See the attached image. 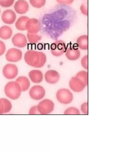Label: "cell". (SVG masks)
Listing matches in <instances>:
<instances>
[{
    "label": "cell",
    "mask_w": 135,
    "mask_h": 152,
    "mask_svg": "<svg viewBox=\"0 0 135 152\" xmlns=\"http://www.w3.org/2000/svg\"><path fill=\"white\" fill-rule=\"evenodd\" d=\"M16 81L19 84L22 91H27L30 86V82L27 77L20 76L16 80Z\"/></svg>",
    "instance_id": "19"
},
{
    "label": "cell",
    "mask_w": 135,
    "mask_h": 152,
    "mask_svg": "<svg viewBox=\"0 0 135 152\" xmlns=\"http://www.w3.org/2000/svg\"><path fill=\"white\" fill-rule=\"evenodd\" d=\"M4 90L7 97L13 100L18 99L22 92L20 86L16 81L7 83L4 87Z\"/></svg>",
    "instance_id": "2"
},
{
    "label": "cell",
    "mask_w": 135,
    "mask_h": 152,
    "mask_svg": "<svg viewBox=\"0 0 135 152\" xmlns=\"http://www.w3.org/2000/svg\"><path fill=\"white\" fill-rule=\"evenodd\" d=\"M81 64L82 67L85 69L88 70V55L84 56L81 60Z\"/></svg>",
    "instance_id": "27"
},
{
    "label": "cell",
    "mask_w": 135,
    "mask_h": 152,
    "mask_svg": "<svg viewBox=\"0 0 135 152\" xmlns=\"http://www.w3.org/2000/svg\"><path fill=\"white\" fill-rule=\"evenodd\" d=\"M29 96L31 98L35 100H40L44 97L46 91L44 88L40 85H35L29 90Z\"/></svg>",
    "instance_id": "7"
},
{
    "label": "cell",
    "mask_w": 135,
    "mask_h": 152,
    "mask_svg": "<svg viewBox=\"0 0 135 152\" xmlns=\"http://www.w3.org/2000/svg\"><path fill=\"white\" fill-rule=\"evenodd\" d=\"M29 4L25 0H18L14 5L15 12L19 14H26L29 10Z\"/></svg>",
    "instance_id": "15"
},
{
    "label": "cell",
    "mask_w": 135,
    "mask_h": 152,
    "mask_svg": "<svg viewBox=\"0 0 135 152\" xmlns=\"http://www.w3.org/2000/svg\"><path fill=\"white\" fill-rule=\"evenodd\" d=\"M23 53L20 50L16 48L10 49L6 54V59L8 61L17 62L22 59Z\"/></svg>",
    "instance_id": "8"
},
{
    "label": "cell",
    "mask_w": 135,
    "mask_h": 152,
    "mask_svg": "<svg viewBox=\"0 0 135 152\" xmlns=\"http://www.w3.org/2000/svg\"><path fill=\"white\" fill-rule=\"evenodd\" d=\"M88 102H86L82 103L81 104V107H80V109H81L82 112L83 113L85 114V115H88Z\"/></svg>",
    "instance_id": "28"
},
{
    "label": "cell",
    "mask_w": 135,
    "mask_h": 152,
    "mask_svg": "<svg viewBox=\"0 0 135 152\" xmlns=\"http://www.w3.org/2000/svg\"><path fill=\"white\" fill-rule=\"evenodd\" d=\"M1 9H0V14H1Z\"/></svg>",
    "instance_id": "34"
},
{
    "label": "cell",
    "mask_w": 135,
    "mask_h": 152,
    "mask_svg": "<svg viewBox=\"0 0 135 152\" xmlns=\"http://www.w3.org/2000/svg\"><path fill=\"white\" fill-rule=\"evenodd\" d=\"M12 42L14 46L19 48H23L26 46L28 40L25 35L18 33L14 35L12 39Z\"/></svg>",
    "instance_id": "11"
},
{
    "label": "cell",
    "mask_w": 135,
    "mask_h": 152,
    "mask_svg": "<svg viewBox=\"0 0 135 152\" xmlns=\"http://www.w3.org/2000/svg\"><path fill=\"white\" fill-rule=\"evenodd\" d=\"M56 97L58 102L60 103L67 104H70L73 101V95L69 89L61 88L57 91Z\"/></svg>",
    "instance_id": "3"
},
{
    "label": "cell",
    "mask_w": 135,
    "mask_h": 152,
    "mask_svg": "<svg viewBox=\"0 0 135 152\" xmlns=\"http://www.w3.org/2000/svg\"><path fill=\"white\" fill-rule=\"evenodd\" d=\"M64 115H80V111L75 107H69L66 109L64 112Z\"/></svg>",
    "instance_id": "24"
},
{
    "label": "cell",
    "mask_w": 135,
    "mask_h": 152,
    "mask_svg": "<svg viewBox=\"0 0 135 152\" xmlns=\"http://www.w3.org/2000/svg\"><path fill=\"white\" fill-rule=\"evenodd\" d=\"M6 50V46L5 43L0 40V56L3 55Z\"/></svg>",
    "instance_id": "29"
},
{
    "label": "cell",
    "mask_w": 135,
    "mask_h": 152,
    "mask_svg": "<svg viewBox=\"0 0 135 152\" xmlns=\"http://www.w3.org/2000/svg\"><path fill=\"white\" fill-rule=\"evenodd\" d=\"M46 81L48 84H56L60 79V75L59 72L54 70H49L46 72L45 75Z\"/></svg>",
    "instance_id": "14"
},
{
    "label": "cell",
    "mask_w": 135,
    "mask_h": 152,
    "mask_svg": "<svg viewBox=\"0 0 135 152\" xmlns=\"http://www.w3.org/2000/svg\"><path fill=\"white\" fill-rule=\"evenodd\" d=\"M70 88L74 92H80L85 89L86 86L85 83L77 77H72L69 82Z\"/></svg>",
    "instance_id": "9"
},
{
    "label": "cell",
    "mask_w": 135,
    "mask_h": 152,
    "mask_svg": "<svg viewBox=\"0 0 135 152\" xmlns=\"http://www.w3.org/2000/svg\"><path fill=\"white\" fill-rule=\"evenodd\" d=\"M16 15L13 10L8 9L4 10L2 13L1 19L4 23L8 25L13 24L16 21Z\"/></svg>",
    "instance_id": "13"
},
{
    "label": "cell",
    "mask_w": 135,
    "mask_h": 152,
    "mask_svg": "<svg viewBox=\"0 0 135 152\" xmlns=\"http://www.w3.org/2000/svg\"><path fill=\"white\" fill-rule=\"evenodd\" d=\"M30 4L36 8H40L45 5L46 0H29Z\"/></svg>",
    "instance_id": "23"
},
{
    "label": "cell",
    "mask_w": 135,
    "mask_h": 152,
    "mask_svg": "<svg viewBox=\"0 0 135 152\" xmlns=\"http://www.w3.org/2000/svg\"><path fill=\"white\" fill-rule=\"evenodd\" d=\"M4 77L9 80L16 78L18 74V69L15 64H8L4 65L3 69Z\"/></svg>",
    "instance_id": "6"
},
{
    "label": "cell",
    "mask_w": 135,
    "mask_h": 152,
    "mask_svg": "<svg viewBox=\"0 0 135 152\" xmlns=\"http://www.w3.org/2000/svg\"><path fill=\"white\" fill-rule=\"evenodd\" d=\"M29 19V17L26 16H22L19 18L15 23V27L16 29L20 31L26 30V25Z\"/></svg>",
    "instance_id": "20"
},
{
    "label": "cell",
    "mask_w": 135,
    "mask_h": 152,
    "mask_svg": "<svg viewBox=\"0 0 135 152\" xmlns=\"http://www.w3.org/2000/svg\"><path fill=\"white\" fill-rule=\"evenodd\" d=\"M41 36L36 34V33H28L27 34V40L29 43L31 44H35L38 42L42 39Z\"/></svg>",
    "instance_id": "21"
},
{
    "label": "cell",
    "mask_w": 135,
    "mask_h": 152,
    "mask_svg": "<svg viewBox=\"0 0 135 152\" xmlns=\"http://www.w3.org/2000/svg\"><path fill=\"white\" fill-rule=\"evenodd\" d=\"M4 114V103L1 98H0V115Z\"/></svg>",
    "instance_id": "33"
},
{
    "label": "cell",
    "mask_w": 135,
    "mask_h": 152,
    "mask_svg": "<svg viewBox=\"0 0 135 152\" xmlns=\"http://www.w3.org/2000/svg\"><path fill=\"white\" fill-rule=\"evenodd\" d=\"M13 31L11 27L4 26L0 27V38L3 40H8L12 36Z\"/></svg>",
    "instance_id": "17"
},
{
    "label": "cell",
    "mask_w": 135,
    "mask_h": 152,
    "mask_svg": "<svg viewBox=\"0 0 135 152\" xmlns=\"http://www.w3.org/2000/svg\"><path fill=\"white\" fill-rule=\"evenodd\" d=\"M2 101L4 103V114L7 113L11 111L12 108V104L10 101L4 98H2Z\"/></svg>",
    "instance_id": "25"
},
{
    "label": "cell",
    "mask_w": 135,
    "mask_h": 152,
    "mask_svg": "<svg viewBox=\"0 0 135 152\" xmlns=\"http://www.w3.org/2000/svg\"><path fill=\"white\" fill-rule=\"evenodd\" d=\"M15 0H0V6L3 8L11 7L13 5Z\"/></svg>",
    "instance_id": "26"
},
{
    "label": "cell",
    "mask_w": 135,
    "mask_h": 152,
    "mask_svg": "<svg viewBox=\"0 0 135 152\" xmlns=\"http://www.w3.org/2000/svg\"><path fill=\"white\" fill-rule=\"evenodd\" d=\"M29 77L34 83H40L43 81V74L42 71L39 70H33L29 72Z\"/></svg>",
    "instance_id": "16"
},
{
    "label": "cell",
    "mask_w": 135,
    "mask_h": 152,
    "mask_svg": "<svg viewBox=\"0 0 135 152\" xmlns=\"http://www.w3.org/2000/svg\"><path fill=\"white\" fill-rule=\"evenodd\" d=\"M80 10L82 13L84 15L88 16V6L87 4H83L80 7Z\"/></svg>",
    "instance_id": "30"
},
{
    "label": "cell",
    "mask_w": 135,
    "mask_h": 152,
    "mask_svg": "<svg viewBox=\"0 0 135 152\" xmlns=\"http://www.w3.org/2000/svg\"><path fill=\"white\" fill-rule=\"evenodd\" d=\"M75 76L81 79L86 86H88V72L85 71H80Z\"/></svg>",
    "instance_id": "22"
},
{
    "label": "cell",
    "mask_w": 135,
    "mask_h": 152,
    "mask_svg": "<svg viewBox=\"0 0 135 152\" xmlns=\"http://www.w3.org/2000/svg\"><path fill=\"white\" fill-rule=\"evenodd\" d=\"M60 4H69L72 3L73 0H56Z\"/></svg>",
    "instance_id": "32"
},
{
    "label": "cell",
    "mask_w": 135,
    "mask_h": 152,
    "mask_svg": "<svg viewBox=\"0 0 135 152\" xmlns=\"http://www.w3.org/2000/svg\"><path fill=\"white\" fill-rule=\"evenodd\" d=\"M29 114L30 115H38L40 114L38 110L37 106H34L30 108L29 110Z\"/></svg>",
    "instance_id": "31"
},
{
    "label": "cell",
    "mask_w": 135,
    "mask_h": 152,
    "mask_svg": "<svg viewBox=\"0 0 135 152\" xmlns=\"http://www.w3.org/2000/svg\"><path fill=\"white\" fill-rule=\"evenodd\" d=\"M78 47L81 50H86L88 48V37L87 35L80 36L77 40Z\"/></svg>",
    "instance_id": "18"
},
{
    "label": "cell",
    "mask_w": 135,
    "mask_h": 152,
    "mask_svg": "<svg viewBox=\"0 0 135 152\" xmlns=\"http://www.w3.org/2000/svg\"><path fill=\"white\" fill-rule=\"evenodd\" d=\"M66 56L69 60L75 61L79 59L80 56V52L78 46L71 45L67 48L66 52Z\"/></svg>",
    "instance_id": "12"
},
{
    "label": "cell",
    "mask_w": 135,
    "mask_h": 152,
    "mask_svg": "<svg viewBox=\"0 0 135 152\" xmlns=\"http://www.w3.org/2000/svg\"><path fill=\"white\" fill-rule=\"evenodd\" d=\"M50 50L52 54L54 56H61L67 50L66 43L62 40H56L51 45Z\"/></svg>",
    "instance_id": "5"
},
{
    "label": "cell",
    "mask_w": 135,
    "mask_h": 152,
    "mask_svg": "<svg viewBox=\"0 0 135 152\" xmlns=\"http://www.w3.org/2000/svg\"><path fill=\"white\" fill-rule=\"evenodd\" d=\"M26 29L28 33H37L41 29L39 21L37 19L33 18H29L26 25Z\"/></svg>",
    "instance_id": "10"
},
{
    "label": "cell",
    "mask_w": 135,
    "mask_h": 152,
    "mask_svg": "<svg viewBox=\"0 0 135 152\" xmlns=\"http://www.w3.org/2000/svg\"><path fill=\"white\" fill-rule=\"evenodd\" d=\"M54 103L51 100H42L38 104V110L41 115H48L53 112L54 109Z\"/></svg>",
    "instance_id": "4"
},
{
    "label": "cell",
    "mask_w": 135,
    "mask_h": 152,
    "mask_svg": "<svg viewBox=\"0 0 135 152\" xmlns=\"http://www.w3.org/2000/svg\"><path fill=\"white\" fill-rule=\"evenodd\" d=\"M24 60L32 67L40 68L43 67L47 62V56L43 52L29 50L25 53Z\"/></svg>",
    "instance_id": "1"
}]
</instances>
